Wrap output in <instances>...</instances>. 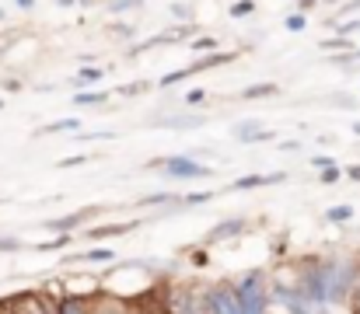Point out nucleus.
I'll return each instance as SVG.
<instances>
[{
  "mask_svg": "<svg viewBox=\"0 0 360 314\" xmlns=\"http://www.w3.org/2000/svg\"><path fill=\"white\" fill-rule=\"evenodd\" d=\"M350 314H360V287L350 294Z\"/></svg>",
  "mask_w": 360,
  "mask_h": 314,
  "instance_id": "c9c22d12",
  "label": "nucleus"
},
{
  "mask_svg": "<svg viewBox=\"0 0 360 314\" xmlns=\"http://www.w3.org/2000/svg\"><path fill=\"white\" fill-rule=\"evenodd\" d=\"M347 178H350V182H360V164H350V168H347Z\"/></svg>",
  "mask_w": 360,
  "mask_h": 314,
  "instance_id": "4c0bfd02",
  "label": "nucleus"
},
{
  "mask_svg": "<svg viewBox=\"0 0 360 314\" xmlns=\"http://www.w3.org/2000/svg\"><path fill=\"white\" fill-rule=\"evenodd\" d=\"M25 244L18 241V237H0V251H21Z\"/></svg>",
  "mask_w": 360,
  "mask_h": 314,
  "instance_id": "2f4dec72",
  "label": "nucleus"
},
{
  "mask_svg": "<svg viewBox=\"0 0 360 314\" xmlns=\"http://www.w3.org/2000/svg\"><path fill=\"white\" fill-rule=\"evenodd\" d=\"M14 4H18L21 11H32V7H35V0H14Z\"/></svg>",
  "mask_w": 360,
  "mask_h": 314,
  "instance_id": "58836bf2",
  "label": "nucleus"
},
{
  "mask_svg": "<svg viewBox=\"0 0 360 314\" xmlns=\"http://www.w3.org/2000/svg\"><path fill=\"white\" fill-rule=\"evenodd\" d=\"M81 122L77 119H60V122H49V126H42V129H35V136H49V133H63V129H77Z\"/></svg>",
  "mask_w": 360,
  "mask_h": 314,
  "instance_id": "f3484780",
  "label": "nucleus"
},
{
  "mask_svg": "<svg viewBox=\"0 0 360 314\" xmlns=\"http://www.w3.org/2000/svg\"><path fill=\"white\" fill-rule=\"evenodd\" d=\"M147 314H172V311H165V308H154V311H147Z\"/></svg>",
  "mask_w": 360,
  "mask_h": 314,
  "instance_id": "79ce46f5",
  "label": "nucleus"
},
{
  "mask_svg": "<svg viewBox=\"0 0 360 314\" xmlns=\"http://www.w3.org/2000/svg\"><path fill=\"white\" fill-rule=\"evenodd\" d=\"M70 244V234H60V237H53V241H46V244H39L35 251H63Z\"/></svg>",
  "mask_w": 360,
  "mask_h": 314,
  "instance_id": "412c9836",
  "label": "nucleus"
},
{
  "mask_svg": "<svg viewBox=\"0 0 360 314\" xmlns=\"http://www.w3.org/2000/svg\"><path fill=\"white\" fill-rule=\"evenodd\" d=\"M98 209H77V213H67V216H60V220H46V227L49 230H60V234H67V230H74V227H81V223H88L91 216H95Z\"/></svg>",
  "mask_w": 360,
  "mask_h": 314,
  "instance_id": "423d86ee",
  "label": "nucleus"
},
{
  "mask_svg": "<svg viewBox=\"0 0 360 314\" xmlns=\"http://www.w3.org/2000/svg\"><path fill=\"white\" fill-rule=\"evenodd\" d=\"M354 11H360V0H350V4H343L336 18H347V14H354Z\"/></svg>",
  "mask_w": 360,
  "mask_h": 314,
  "instance_id": "72a5a7b5",
  "label": "nucleus"
},
{
  "mask_svg": "<svg viewBox=\"0 0 360 314\" xmlns=\"http://www.w3.org/2000/svg\"><path fill=\"white\" fill-rule=\"evenodd\" d=\"M203 102H207V91H200V88L186 95V105H189V108H200V105H203Z\"/></svg>",
  "mask_w": 360,
  "mask_h": 314,
  "instance_id": "7c9ffc66",
  "label": "nucleus"
},
{
  "mask_svg": "<svg viewBox=\"0 0 360 314\" xmlns=\"http://www.w3.org/2000/svg\"><path fill=\"white\" fill-rule=\"evenodd\" d=\"M81 4H98V0H81Z\"/></svg>",
  "mask_w": 360,
  "mask_h": 314,
  "instance_id": "a18cd8bd",
  "label": "nucleus"
},
{
  "mask_svg": "<svg viewBox=\"0 0 360 314\" xmlns=\"http://www.w3.org/2000/svg\"><path fill=\"white\" fill-rule=\"evenodd\" d=\"M102 102H105V91H77V98H74L77 108H95Z\"/></svg>",
  "mask_w": 360,
  "mask_h": 314,
  "instance_id": "dca6fc26",
  "label": "nucleus"
},
{
  "mask_svg": "<svg viewBox=\"0 0 360 314\" xmlns=\"http://www.w3.org/2000/svg\"><path fill=\"white\" fill-rule=\"evenodd\" d=\"M322 53L326 56H347V53H354V42L347 35H336V39H326L322 42Z\"/></svg>",
  "mask_w": 360,
  "mask_h": 314,
  "instance_id": "ddd939ff",
  "label": "nucleus"
},
{
  "mask_svg": "<svg viewBox=\"0 0 360 314\" xmlns=\"http://www.w3.org/2000/svg\"><path fill=\"white\" fill-rule=\"evenodd\" d=\"M136 223H102V227H91L88 230V241H102V237H120V234H129Z\"/></svg>",
  "mask_w": 360,
  "mask_h": 314,
  "instance_id": "9d476101",
  "label": "nucleus"
},
{
  "mask_svg": "<svg viewBox=\"0 0 360 314\" xmlns=\"http://www.w3.org/2000/svg\"><path fill=\"white\" fill-rule=\"evenodd\" d=\"M354 133H357V136H360V122H357V126H354Z\"/></svg>",
  "mask_w": 360,
  "mask_h": 314,
  "instance_id": "c03bdc74",
  "label": "nucleus"
},
{
  "mask_svg": "<svg viewBox=\"0 0 360 314\" xmlns=\"http://www.w3.org/2000/svg\"><path fill=\"white\" fill-rule=\"evenodd\" d=\"M235 60V53H210V56H203V60H196L193 67H189V74H203V70H214V67H224V63H231Z\"/></svg>",
  "mask_w": 360,
  "mask_h": 314,
  "instance_id": "9b49d317",
  "label": "nucleus"
},
{
  "mask_svg": "<svg viewBox=\"0 0 360 314\" xmlns=\"http://www.w3.org/2000/svg\"><path fill=\"white\" fill-rule=\"evenodd\" d=\"M186 77H193V74H189V67H186V70H172V74H165V77H161V88H172V84H179V81H186Z\"/></svg>",
  "mask_w": 360,
  "mask_h": 314,
  "instance_id": "4be33fe9",
  "label": "nucleus"
},
{
  "mask_svg": "<svg viewBox=\"0 0 360 314\" xmlns=\"http://www.w3.org/2000/svg\"><path fill=\"white\" fill-rule=\"evenodd\" d=\"M116 255L109 251V248H91V251H84V255H74V259H67V262H112Z\"/></svg>",
  "mask_w": 360,
  "mask_h": 314,
  "instance_id": "2eb2a0df",
  "label": "nucleus"
},
{
  "mask_svg": "<svg viewBox=\"0 0 360 314\" xmlns=\"http://www.w3.org/2000/svg\"><path fill=\"white\" fill-rule=\"evenodd\" d=\"M326 4H340V0H326Z\"/></svg>",
  "mask_w": 360,
  "mask_h": 314,
  "instance_id": "49530a36",
  "label": "nucleus"
},
{
  "mask_svg": "<svg viewBox=\"0 0 360 314\" xmlns=\"http://www.w3.org/2000/svg\"><path fill=\"white\" fill-rule=\"evenodd\" d=\"M0 314H18V311H14L11 304H4V308H0Z\"/></svg>",
  "mask_w": 360,
  "mask_h": 314,
  "instance_id": "a19ab883",
  "label": "nucleus"
},
{
  "mask_svg": "<svg viewBox=\"0 0 360 314\" xmlns=\"http://www.w3.org/2000/svg\"><path fill=\"white\" fill-rule=\"evenodd\" d=\"M172 14H175V18H182V21H186V18H189V7H186V4H175V7H172Z\"/></svg>",
  "mask_w": 360,
  "mask_h": 314,
  "instance_id": "e433bc0d",
  "label": "nucleus"
},
{
  "mask_svg": "<svg viewBox=\"0 0 360 314\" xmlns=\"http://www.w3.org/2000/svg\"><path fill=\"white\" fill-rule=\"evenodd\" d=\"M241 230H245V220H238V216H235V220H224V223H217V227L207 234V244H217L221 237H235Z\"/></svg>",
  "mask_w": 360,
  "mask_h": 314,
  "instance_id": "1a4fd4ad",
  "label": "nucleus"
},
{
  "mask_svg": "<svg viewBox=\"0 0 360 314\" xmlns=\"http://www.w3.org/2000/svg\"><path fill=\"white\" fill-rule=\"evenodd\" d=\"M301 7H315V0H301Z\"/></svg>",
  "mask_w": 360,
  "mask_h": 314,
  "instance_id": "37998d69",
  "label": "nucleus"
},
{
  "mask_svg": "<svg viewBox=\"0 0 360 314\" xmlns=\"http://www.w3.org/2000/svg\"><path fill=\"white\" fill-rule=\"evenodd\" d=\"M235 294H238L245 314L266 311V283H262V273H248L241 283H235Z\"/></svg>",
  "mask_w": 360,
  "mask_h": 314,
  "instance_id": "f257e3e1",
  "label": "nucleus"
},
{
  "mask_svg": "<svg viewBox=\"0 0 360 314\" xmlns=\"http://www.w3.org/2000/svg\"><path fill=\"white\" fill-rule=\"evenodd\" d=\"M0 108H4V102H0Z\"/></svg>",
  "mask_w": 360,
  "mask_h": 314,
  "instance_id": "de8ad7c7",
  "label": "nucleus"
},
{
  "mask_svg": "<svg viewBox=\"0 0 360 314\" xmlns=\"http://www.w3.org/2000/svg\"><path fill=\"white\" fill-rule=\"evenodd\" d=\"M214 301H217L221 314H245V308H241V301H238V294H235V287H231V290H221V294H214Z\"/></svg>",
  "mask_w": 360,
  "mask_h": 314,
  "instance_id": "f8f14e48",
  "label": "nucleus"
},
{
  "mask_svg": "<svg viewBox=\"0 0 360 314\" xmlns=\"http://www.w3.org/2000/svg\"><path fill=\"white\" fill-rule=\"evenodd\" d=\"M11 308H14L18 314H49L39 294H18V297L11 301Z\"/></svg>",
  "mask_w": 360,
  "mask_h": 314,
  "instance_id": "0eeeda50",
  "label": "nucleus"
},
{
  "mask_svg": "<svg viewBox=\"0 0 360 314\" xmlns=\"http://www.w3.org/2000/svg\"><path fill=\"white\" fill-rule=\"evenodd\" d=\"M161 171H165L168 178H182V182H189V178H210V175H214V168L196 164V161L186 157V154H172V157H165V161H161Z\"/></svg>",
  "mask_w": 360,
  "mask_h": 314,
  "instance_id": "f03ea898",
  "label": "nucleus"
},
{
  "mask_svg": "<svg viewBox=\"0 0 360 314\" xmlns=\"http://www.w3.org/2000/svg\"><path fill=\"white\" fill-rule=\"evenodd\" d=\"M336 32H340V35H347V39H350V35H354V32H360V18H354V21H336Z\"/></svg>",
  "mask_w": 360,
  "mask_h": 314,
  "instance_id": "393cba45",
  "label": "nucleus"
},
{
  "mask_svg": "<svg viewBox=\"0 0 360 314\" xmlns=\"http://www.w3.org/2000/svg\"><path fill=\"white\" fill-rule=\"evenodd\" d=\"M255 11V4L252 0H238L235 7H231V18H245V14H252Z\"/></svg>",
  "mask_w": 360,
  "mask_h": 314,
  "instance_id": "c85d7f7f",
  "label": "nucleus"
},
{
  "mask_svg": "<svg viewBox=\"0 0 360 314\" xmlns=\"http://www.w3.org/2000/svg\"><path fill=\"white\" fill-rule=\"evenodd\" d=\"M140 91H150V84H147V81H136V84H126V88H120L122 98H133V95H140Z\"/></svg>",
  "mask_w": 360,
  "mask_h": 314,
  "instance_id": "b1692460",
  "label": "nucleus"
},
{
  "mask_svg": "<svg viewBox=\"0 0 360 314\" xmlns=\"http://www.w3.org/2000/svg\"><path fill=\"white\" fill-rule=\"evenodd\" d=\"M276 95H280V84H252V88L241 91L245 102H255V98H276Z\"/></svg>",
  "mask_w": 360,
  "mask_h": 314,
  "instance_id": "4468645a",
  "label": "nucleus"
},
{
  "mask_svg": "<svg viewBox=\"0 0 360 314\" xmlns=\"http://www.w3.org/2000/svg\"><path fill=\"white\" fill-rule=\"evenodd\" d=\"M276 133L273 129H262V122L259 119H241L231 126V140H238V143H266V140H273Z\"/></svg>",
  "mask_w": 360,
  "mask_h": 314,
  "instance_id": "7ed1b4c3",
  "label": "nucleus"
},
{
  "mask_svg": "<svg viewBox=\"0 0 360 314\" xmlns=\"http://www.w3.org/2000/svg\"><path fill=\"white\" fill-rule=\"evenodd\" d=\"M333 60H336V63H347V67H350V63H360V49L347 53V56H333Z\"/></svg>",
  "mask_w": 360,
  "mask_h": 314,
  "instance_id": "473e14b6",
  "label": "nucleus"
},
{
  "mask_svg": "<svg viewBox=\"0 0 360 314\" xmlns=\"http://www.w3.org/2000/svg\"><path fill=\"white\" fill-rule=\"evenodd\" d=\"M60 7H70V4H81V0H56Z\"/></svg>",
  "mask_w": 360,
  "mask_h": 314,
  "instance_id": "ea45409f",
  "label": "nucleus"
},
{
  "mask_svg": "<svg viewBox=\"0 0 360 314\" xmlns=\"http://www.w3.org/2000/svg\"><path fill=\"white\" fill-rule=\"evenodd\" d=\"M340 178H343V171H340V168H326V171L319 175V182H322V185H333V182H340Z\"/></svg>",
  "mask_w": 360,
  "mask_h": 314,
  "instance_id": "cd10ccee",
  "label": "nucleus"
},
{
  "mask_svg": "<svg viewBox=\"0 0 360 314\" xmlns=\"http://www.w3.org/2000/svg\"><path fill=\"white\" fill-rule=\"evenodd\" d=\"M311 164H315L319 171H326V168H336V161H333L329 154H315V157H311Z\"/></svg>",
  "mask_w": 360,
  "mask_h": 314,
  "instance_id": "c756f323",
  "label": "nucleus"
},
{
  "mask_svg": "<svg viewBox=\"0 0 360 314\" xmlns=\"http://www.w3.org/2000/svg\"><path fill=\"white\" fill-rule=\"evenodd\" d=\"M354 213H357V209H354V207H347V203H340V207H329V213H326V220H329V223H347V220H350Z\"/></svg>",
  "mask_w": 360,
  "mask_h": 314,
  "instance_id": "a211bd4d",
  "label": "nucleus"
},
{
  "mask_svg": "<svg viewBox=\"0 0 360 314\" xmlns=\"http://www.w3.org/2000/svg\"><path fill=\"white\" fill-rule=\"evenodd\" d=\"M287 32H304V25H308V18H304V11H294V14H287Z\"/></svg>",
  "mask_w": 360,
  "mask_h": 314,
  "instance_id": "6ab92c4d",
  "label": "nucleus"
},
{
  "mask_svg": "<svg viewBox=\"0 0 360 314\" xmlns=\"http://www.w3.org/2000/svg\"><path fill=\"white\" fill-rule=\"evenodd\" d=\"M143 0H109V11L120 14V11H129V7H140Z\"/></svg>",
  "mask_w": 360,
  "mask_h": 314,
  "instance_id": "bb28decb",
  "label": "nucleus"
},
{
  "mask_svg": "<svg viewBox=\"0 0 360 314\" xmlns=\"http://www.w3.org/2000/svg\"><path fill=\"white\" fill-rule=\"evenodd\" d=\"M81 140H116V133H81Z\"/></svg>",
  "mask_w": 360,
  "mask_h": 314,
  "instance_id": "f704fd0d",
  "label": "nucleus"
},
{
  "mask_svg": "<svg viewBox=\"0 0 360 314\" xmlns=\"http://www.w3.org/2000/svg\"><path fill=\"white\" fill-rule=\"evenodd\" d=\"M287 182V171H269V175H241L231 182V192H248V189H262V185H276Z\"/></svg>",
  "mask_w": 360,
  "mask_h": 314,
  "instance_id": "20e7f679",
  "label": "nucleus"
},
{
  "mask_svg": "<svg viewBox=\"0 0 360 314\" xmlns=\"http://www.w3.org/2000/svg\"><path fill=\"white\" fill-rule=\"evenodd\" d=\"M210 196H214V192H189V196L182 199V207H200V203H210Z\"/></svg>",
  "mask_w": 360,
  "mask_h": 314,
  "instance_id": "a878e982",
  "label": "nucleus"
},
{
  "mask_svg": "<svg viewBox=\"0 0 360 314\" xmlns=\"http://www.w3.org/2000/svg\"><path fill=\"white\" fill-rule=\"evenodd\" d=\"M189 49H193V53H207V56H210V53H217V39L203 35V39H196V42H193Z\"/></svg>",
  "mask_w": 360,
  "mask_h": 314,
  "instance_id": "aec40b11",
  "label": "nucleus"
},
{
  "mask_svg": "<svg viewBox=\"0 0 360 314\" xmlns=\"http://www.w3.org/2000/svg\"><path fill=\"white\" fill-rule=\"evenodd\" d=\"M91 157L88 154H74V157H63V161H56V168H81V164H88Z\"/></svg>",
  "mask_w": 360,
  "mask_h": 314,
  "instance_id": "5701e85b",
  "label": "nucleus"
},
{
  "mask_svg": "<svg viewBox=\"0 0 360 314\" xmlns=\"http://www.w3.org/2000/svg\"><path fill=\"white\" fill-rule=\"evenodd\" d=\"M105 81V70L102 67H81L74 77H70V84L77 88V91H84V88H91V84H102Z\"/></svg>",
  "mask_w": 360,
  "mask_h": 314,
  "instance_id": "6e6552de",
  "label": "nucleus"
},
{
  "mask_svg": "<svg viewBox=\"0 0 360 314\" xmlns=\"http://www.w3.org/2000/svg\"><path fill=\"white\" fill-rule=\"evenodd\" d=\"M207 122V115L203 112H189V115H158L154 119V126H165V129H196V126H203Z\"/></svg>",
  "mask_w": 360,
  "mask_h": 314,
  "instance_id": "39448f33",
  "label": "nucleus"
}]
</instances>
